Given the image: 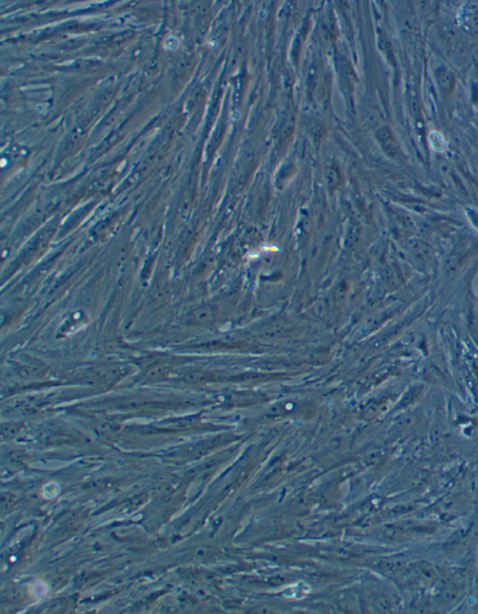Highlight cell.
<instances>
[{
    "mask_svg": "<svg viewBox=\"0 0 478 614\" xmlns=\"http://www.w3.org/2000/svg\"><path fill=\"white\" fill-rule=\"evenodd\" d=\"M466 9V13L463 16L464 24L471 31L478 33V5L474 3L469 4Z\"/></svg>",
    "mask_w": 478,
    "mask_h": 614,
    "instance_id": "obj_1",
    "label": "cell"
},
{
    "mask_svg": "<svg viewBox=\"0 0 478 614\" xmlns=\"http://www.w3.org/2000/svg\"><path fill=\"white\" fill-rule=\"evenodd\" d=\"M438 80H439L441 86L446 90H449L453 84L452 76L447 70L440 71V73L438 74Z\"/></svg>",
    "mask_w": 478,
    "mask_h": 614,
    "instance_id": "obj_2",
    "label": "cell"
}]
</instances>
